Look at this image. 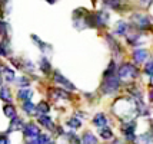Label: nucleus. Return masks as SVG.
I'll list each match as a JSON object with an SVG mask.
<instances>
[{"label": "nucleus", "mask_w": 153, "mask_h": 144, "mask_svg": "<svg viewBox=\"0 0 153 144\" xmlns=\"http://www.w3.org/2000/svg\"><path fill=\"white\" fill-rule=\"evenodd\" d=\"M137 75V69L132 63H123L117 69V76L119 78H134Z\"/></svg>", "instance_id": "nucleus-1"}, {"label": "nucleus", "mask_w": 153, "mask_h": 144, "mask_svg": "<svg viewBox=\"0 0 153 144\" xmlns=\"http://www.w3.org/2000/svg\"><path fill=\"white\" fill-rule=\"evenodd\" d=\"M25 136L29 138H37L40 136L39 127L33 123H29L26 127H25Z\"/></svg>", "instance_id": "nucleus-2"}, {"label": "nucleus", "mask_w": 153, "mask_h": 144, "mask_svg": "<svg viewBox=\"0 0 153 144\" xmlns=\"http://www.w3.org/2000/svg\"><path fill=\"white\" fill-rule=\"evenodd\" d=\"M133 59H134L136 63H142V62H145L147 59V51H145V49H137V51H134Z\"/></svg>", "instance_id": "nucleus-3"}, {"label": "nucleus", "mask_w": 153, "mask_h": 144, "mask_svg": "<svg viewBox=\"0 0 153 144\" xmlns=\"http://www.w3.org/2000/svg\"><path fill=\"white\" fill-rule=\"evenodd\" d=\"M54 81H56V82H59V84H62V85H63V87H66L67 89H76V88H74L73 84L69 82V81H67L65 76L60 75L59 72H56V74H54Z\"/></svg>", "instance_id": "nucleus-4"}, {"label": "nucleus", "mask_w": 153, "mask_h": 144, "mask_svg": "<svg viewBox=\"0 0 153 144\" xmlns=\"http://www.w3.org/2000/svg\"><path fill=\"white\" fill-rule=\"evenodd\" d=\"M32 95H33V91L29 89L27 87L26 88H20L19 92H17V98L22 100V101H29V100L32 98Z\"/></svg>", "instance_id": "nucleus-5"}, {"label": "nucleus", "mask_w": 153, "mask_h": 144, "mask_svg": "<svg viewBox=\"0 0 153 144\" xmlns=\"http://www.w3.org/2000/svg\"><path fill=\"white\" fill-rule=\"evenodd\" d=\"M25 127V123L23 120L19 118V117H14L13 121L10 123V127H9V131H17V130H22Z\"/></svg>", "instance_id": "nucleus-6"}, {"label": "nucleus", "mask_w": 153, "mask_h": 144, "mask_svg": "<svg viewBox=\"0 0 153 144\" xmlns=\"http://www.w3.org/2000/svg\"><path fill=\"white\" fill-rule=\"evenodd\" d=\"M0 100L6 101V103H10L12 101V92L7 87H0Z\"/></svg>", "instance_id": "nucleus-7"}, {"label": "nucleus", "mask_w": 153, "mask_h": 144, "mask_svg": "<svg viewBox=\"0 0 153 144\" xmlns=\"http://www.w3.org/2000/svg\"><path fill=\"white\" fill-rule=\"evenodd\" d=\"M82 144H97V138L92 133H86L82 137Z\"/></svg>", "instance_id": "nucleus-8"}, {"label": "nucleus", "mask_w": 153, "mask_h": 144, "mask_svg": "<svg viewBox=\"0 0 153 144\" xmlns=\"http://www.w3.org/2000/svg\"><path fill=\"white\" fill-rule=\"evenodd\" d=\"M37 110L36 107L33 105V103L29 100V101H23V111L26 112V114H29V115H32V114H34V111Z\"/></svg>", "instance_id": "nucleus-9"}, {"label": "nucleus", "mask_w": 153, "mask_h": 144, "mask_svg": "<svg viewBox=\"0 0 153 144\" xmlns=\"http://www.w3.org/2000/svg\"><path fill=\"white\" fill-rule=\"evenodd\" d=\"M3 112H4V115L9 117V118H14L16 117V108H14V105L12 104H7L3 107Z\"/></svg>", "instance_id": "nucleus-10"}, {"label": "nucleus", "mask_w": 153, "mask_h": 144, "mask_svg": "<svg viewBox=\"0 0 153 144\" xmlns=\"http://www.w3.org/2000/svg\"><path fill=\"white\" fill-rule=\"evenodd\" d=\"M106 123H107V118L105 114H97V115L93 118V124L96 127H103Z\"/></svg>", "instance_id": "nucleus-11"}, {"label": "nucleus", "mask_w": 153, "mask_h": 144, "mask_svg": "<svg viewBox=\"0 0 153 144\" xmlns=\"http://www.w3.org/2000/svg\"><path fill=\"white\" fill-rule=\"evenodd\" d=\"M3 78L6 79L7 82H12V81H16L14 79V71L10 68H3Z\"/></svg>", "instance_id": "nucleus-12"}, {"label": "nucleus", "mask_w": 153, "mask_h": 144, "mask_svg": "<svg viewBox=\"0 0 153 144\" xmlns=\"http://www.w3.org/2000/svg\"><path fill=\"white\" fill-rule=\"evenodd\" d=\"M39 123L42 124V125H45V127H47V128H53V121L49 118V117L46 115H39Z\"/></svg>", "instance_id": "nucleus-13"}, {"label": "nucleus", "mask_w": 153, "mask_h": 144, "mask_svg": "<svg viewBox=\"0 0 153 144\" xmlns=\"http://www.w3.org/2000/svg\"><path fill=\"white\" fill-rule=\"evenodd\" d=\"M36 108H37V111H40L42 114H47V112L50 111V105H49L47 101H40Z\"/></svg>", "instance_id": "nucleus-14"}, {"label": "nucleus", "mask_w": 153, "mask_h": 144, "mask_svg": "<svg viewBox=\"0 0 153 144\" xmlns=\"http://www.w3.org/2000/svg\"><path fill=\"white\" fill-rule=\"evenodd\" d=\"M40 69H42L45 74H49V72H50V62L43 58V59L40 61Z\"/></svg>", "instance_id": "nucleus-15"}, {"label": "nucleus", "mask_w": 153, "mask_h": 144, "mask_svg": "<svg viewBox=\"0 0 153 144\" xmlns=\"http://www.w3.org/2000/svg\"><path fill=\"white\" fill-rule=\"evenodd\" d=\"M37 141H39V144H52L50 136H47V134H40L37 137Z\"/></svg>", "instance_id": "nucleus-16"}, {"label": "nucleus", "mask_w": 153, "mask_h": 144, "mask_svg": "<svg viewBox=\"0 0 153 144\" xmlns=\"http://www.w3.org/2000/svg\"><path fill=\"white\" fill-rule=\"evenodd\" d=\"M127 30V26L126 23H123V22H120V23H117V26H116V33L119 35H125Z\"/></svg>", "instance_id": "nucleus-17"}, {"label": "nucleus", "mask_w": 153, "mask_h": 144, "mask_svg": "<svg viewBox=\"0 0 153 144\" xmlns=\"http://www.w3.org/2000/svg\"><path fill=\"white\" fill-rule=\"evenodd\" d=\"M112 137H113V133H112V130H109V128L102 130V138H105V140H110Z\"/></svg>", "instance_id": "nucleus-18"}, {"label": "nucleus", "mask_w": 153, "mask_h": 144, "mask_svg": "<svg viewBox=\"0 0 153 144\" xmlns=\"http://www.w3.org/2000/svg\"><path fill=\"white\" fill-rule=\"evenodd\" d=\"M16 82H17V85H19L20 88H26L27 84H29V79H27V78H25V76H20Z\"/></svg>", "instance_id": "nucleus-19"}, {"label": "nucleus", "mask_w": 153, "mask_h": 144, "mask_svg": "<svg viewBox=\"0 0 153 144\" xmlns=\"http://www.w3.org/2000/svg\"><path fill=\"white\" fill-rule=\"evenodd\" d=\"M69 127H72V128H79L82 123H80L79 120H76V118H72V120H69V123H67Z\"/></svg>", "instance_id": "nucleus-20"}, {"label": "nucleus", "mask_w": 153, "mask_h": 144, "mask_svg": "<svg viewBox=\"0 0 153 144\" xmlns=\"http://www.w3.org/2000/svg\"><path fill=\"white\" fill-rule=\"evenodd\" d=\"M145 71H146V74H149V75L153 76V61L150 62V63H147L146 68H145Z\"/></svg>", "instance_id": "nucleus-21"}, {"label": "nucleus", "mask_w": 153, "mask_h": 144, "mask_svg": "<svg viewBox=\"0 0 153 144\" xmlns=\"http://www.w3.org/2000/svg\"><path fill=\"white\" fill-rule=\"evenodd\" d=\"M7 52H9V51L4 48V43H0V55H1V56H6Z\"/></svg>", "instance_id": "nucleus-22"}, {"label": "nucleus", "mask_w": 153, "mask_h": 144, "mask_svg": "<svg viewBox=\"0 0 153 144\" xmlns=\"http://www.w3.org/2000/svg\"><path fill=\"white\" fill-rule=\"evenodd\" d=\"M6 141H7L6 136H4V134H0V144H4Z\"/></svg>", "instance_id": "nucleus-23"}, {"label": "nucleus", "mask_w": 153, "mask_h": 144, "mask_svg": "<svg viewBox=\"0 0 153 144\" xmlns=\"http://www.w3.org/2000/svg\"><path fill=\"white\" fill-rule=\"evenodd\" d=\"M26 144H39V141H37V138H30V141H27Z\"/></svg>", "instance_id": "nucleus-24"}, {"label": "nucleus", "mask_w": 153, "mask_h": 144, "mask_svg": "<svg viewBox=\"0 0 153 144\" xmlns=\"http://www.w3.org/2000/svg\"><path fill=\"white\" fill-rule=\"evenodd\" d=\"M150 100H152V101H153V89H152V91H150Z\"/></svg>", "instance_id": "nucleus-25"}, {"label": "nucleus", "mask_w": 153, "mask_h": 144, "mask_svg": "<svg viewBox=\"0 0 153 144\" xmlns=\"http://www.w3.org/2000/svg\"><path fill=\"white\" fill-rule=\"evenodd\" d=\"M4 144H12V143H10V141H6V143H4Z\"/></svg>", "instance_id": "nucleus-26"}]
</instances>
